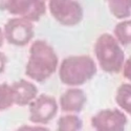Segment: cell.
Masks as SVG:
<instances>
[{
	"label": "cell",
	"mask_w": 131,
	"mask_h": 131,
	"mask_svg": "<svg viewBox=\"0 0 131 131\" xmlns=\"http://www.w3.org/2000/svg\"><path fill=\"white\" fill-rule=\"evenodd\" d=\"M59 58L54 48L45 40H35L28 49L25 74L31 81L43 83L57 71Z\"/></svg>",
	"instance_id": "6da1fadb"
},
{
	"label": "cell",
	"mask_w": 131,
	"mask_h": 131,
	"mask_svg": "<svg viewBox=\"0 0 131 131\" xmlns=\"http://www.w3.org/2000/svg\"><path fill=\"white\" fill-rule=\"evenodd\" d=\"M97 71L94 60L87 54H75L63 59L59 66L60 81L69 87H79L90 81Z\"/></svg>",
	"instance_id": "7a4b0ae2"
},
{
	"label": "cell",
	"mask_w": 131,
	"mask_h": 131,
	"mask_svg": "<svg viewBox=\"0 0 131 131\" xmlns=\"http://www.w3.org/2000/svg\"><path fill=\"white\" fill-rule=\"evenodd\" d=\"M94 54L99 66L104 72L119 73L126 60L122 45L111 34H102L94 43Z\"/></svg>",
	"instance_id": "3957f363"
},
{
	"label": "cell",
	"mask_w": 131,
	"mask_h": 131,
	"mask_svg": "<svg viewBox=\"0 0 131 131\" xmlns=\"http://www.w3.org/2000/svg\"><path fill=\"white\" fill-rule=\"evenodd\" d=\"M0 10L35 23L45 15L47 3L46 0H0Z\"/></svg>",
	"instance_id": "277c9868"
},
{
	"label": "cell",
	"mask_w": 131,
	"mask_h": 131,
	"mask_svg": "<svg viewBox=\"0 0 131 131\" xmlns=\"http://www.w3.org/2000/svg\"><path fill=\"white\" fill-rule=\"evenodd\" d=\"M4 40L8 44L23 47L28 45L35 37V26L29 20L21 17L9 18L3 27Z\"/></svg>",
	"instance_id": "5b68a950"
},
{
	"label": "cell",
	"mask_w": 131,
	"mask_h": 131,
	"mask_svg": "<svg viewBox=\"0 0 131 131\" xmlns=\"http://www.w3.org/2000/svg\"><path fill=\"white\" fill-rule=\"evenodd\" d=\"M48 9L52 18L64 26H75L84 18V9L77 0H49Z\"/></svg>",
	"instance_id": "8992f818"
},
{
	"label": "cell",
	"mask_w": 131,
	"mask_h": 131,
	"mask_svg": "<svg viewBox=\"0 0 131 131\" xmlns=\"http://www.w3.org/2000/svg\"><path fill=\"white\" fill-rule=\"evenodd\" d=\"M58 110L59 104L52 95L40 93L28 104V118L32 124L44 126L56 117Z\"/></svg>",
	"instance_id": "52a82bcc"
},
{
	"label": "cell",
	"mask_w": 131,
	"mask_h": 131,
	"mask_svg": "<svg viewBox=\"0 0 131 131\" xmlns=\"http://www.w3.org/2000/svg\"><path fill=\"white\" fill-rule=\"evenodd\" d=\"M127 123L126 113L117 108L102 109L91 118L94 131H125Z\"/></svg>",
	"instance_id": "ba28073f"
},
{
	"label": "cell",
	"mask_w": 131,
	"mask_h": 131,
	"mask_svg": "<svg viewBox=\"0 0 131 131\" xmlns=\"http://www.w3.org/2000/svg\"><path fill=\"white\" fill-rule=\"evenodd\" d=\"M87 102L85 91L79 87H70L60 96L59 106L65 113H80Z\"/></svg>",
	"instance_id": "9c48e42d"
},
{
	"label": "cell",
	"mask_w": 131,
	"mask_h": 131,
	"mask_svg": "<svg viewBox=\"0 0 131 131\" xmlns=\"http://www.w3.org/2000/svg\"><path fill=\"white\" fill-rule=\"evenodd\" d=\"M13 92L14 105L19 107L28 106V104L39 94L38 87L31 80L20 79L10 84Z\"/></svg>",
	"instance_id": "30bf717a"
},
{
	"label": "cell",
	"mask_w": 131,
	"mask_h": 131,
	"mask_svg": "<svg viewBox=\"0 0 131 131\" xmlns=\"http://www.w3.org/2000/svg\"><path fill=\"white\" fill-rule=\"evenodd\" d=\"M115 102L119 109L131 116V83H123L115 92Z\"/></svg>",
	"instance_id": "8fae6325"
},
{
	"label": "cell",
	"mask_w": 131,
	"mask_h": 131,
	"mask_svg": "<svg viewBox=\"0 0 131 131\" xmlns=\"http://www.w3.org/2000/svg\"><path fill=\"white\" fill-rule=\"evenodd\" d=\"M82 128L83 121L75 113H65L57 122V131H81Z\"/></svg>",
	"instance_id": "7c38bea8"
},
{
	"label": "cell",
	"mask_w": 131,
	"mask_h": 131,
	"mask_svg": "<svg viewBox=\"0 0 131 131\" xmlns=\"http://www.w3.org/2000/svg\"><path fill=\"white\" fill-rule=\"evenodd\" d=\"M113 36L122 46L131 44V19H124L115 25Z\"/></svg>",
	"instance_id": "4fadbf2b"
},
{
	"label": "cell",
	"mask_w": 131,
	"mask_h": 131,
	"mask_svg": "<svg viewBox=\"0 0 131 131\" xmlns=\"http://www.w3.org/2000/svg\"><path fill=\"white\" fill-rule=\"evenodd\" d=\"M110 13L119 20L128 19L131 16V4L127 0H105Z\"/></svg>",
	"instance_id": "5bb4252c"
},
{
	"label": "cell",
	"mask_w": 131,
	"mask_h": 131,
	"mask_svg": "<svg viewBox=\"0 0 131 131\" xmlns=\"http://www.w3.org/2000/svg\"><path fill=\"white\" fill-rule=\"evenodd\" d=\"M14 106L13 92L10 84L0 83V111H4Z\"/></svg>",
	"instance_id": "9a60e30c"
},
{
	"label": "cell",
	"mask_w": 131,
	"mask_h": 131,
	"mask_svg": "<svg viewBox=\"0 0 131 131\" xmlns=\"http://www.w3.org/2000/svg\"><path fill=\"white\" fill-rule=\"evenodd\" d=\"M15 131H50L48 128H46L43 125H23L18 127Z\"/></svg>",
	"instance_id": "2e32d148"
},
{
	"label": "cell",
	"mask_w": 131,
	"mask_h": 131,
	"mask_svg": "<svg viewBox=\"0 0 131 131\" xmlns=\"http://www.w3.org/2000/svg\"><path fill=\"white\" fill-rule=\"evenodd\" d=\"M122 72H123V74H124V77H125L128 81L131 82V58L125 60V63H124Z\"/></svg>",
	"instance_id": "e0dca14e"
},
{
	"label": "cell",
	"mask_w": 131,
	"mask_h": 131,
	"mask_svg": "<svg viewBox=\"0 0 131 131\" xmlns=\"http://www.w3.org/2000/svg\"><path fill=\"white\" fill-rule=\"evenodd\" d=\"M7 65V57L6 54L0 50V74L3 73Z\"/></svg>",
	"instance_id": "ac0fdd59"
},
{
	"label": "cell",
	"mask_w": 131,
	"mask_h": 131,
	"mask_svg": "<svg viewBox=\"0 0 131 131\" xmlns=\"http://www.w3.org/2000/svg\"><path fill=\"white\" fill-rule=\"evenodd\" d=\"M4 35H3V29L2 27H0V48H1L4 44Z\"/></svg>",
	"instance_id": "d6986e66"
},
{
	"label": "cell",
	"mask_w": 131,
	"mask_h": 131,
	"mask_svg": "<svg viewBox=\"0 0 131 131\" xmlns=\"http://www.w3.org/2000/svg\"><path fill=\"white\" fill-rule=\"evenodd\" d=\"M127 1H128V2H129V3L131 4V0H127Z\"/></svg>",
	"instance_id": "ffe728a7"
}]
</instances>
